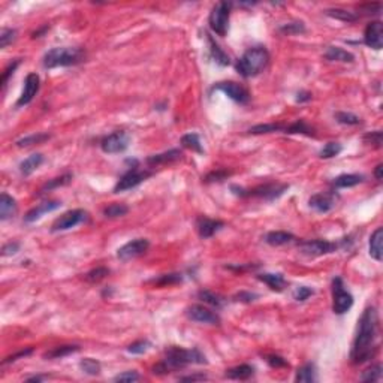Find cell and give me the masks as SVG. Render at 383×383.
Returning <instances> with one entry per match:
<instances>
[{
    "label": "cell",
    "mask_w": 383,
    "mask_h": 383,
    "mask_svg": "<svg viewBox=\"0 0 383 383\" xmlns=\"http://www.w3.org/2000/svg\"><path fill=\"white\" fill-rule=\"evenodd\" d=\"M42 163H44V156L39 153H35L20 163V172L27 177V175L33 174Z\"/></svg>",
    "instance_id": "26"
},
{
    "label": "cell",
    "mask_w": 383,
    "mask_h": 383,
    "mask_svg": "<svg viewBox=\"0 0 383 383\" xmlns=\"http://www.w3.org/2000/svg\"><path fill=\"white\" fill-rule=\"evenodd\" d=\"M313 293H314L313 289H310V287L307 286H299L293 290V299L298 301V302H302V301L308 299Z\"/></svg>",
    "instance_id": "50"
},
{
    "label": "cell",
    "mask_w": 383,
    "mask_h": 383,
    "mask_svg": "<svg viewBox=\"0 0 383 383\" xmlns=\"http://www.w3.org/2000/svg\"><path fill=\"white\" fill-rule=\"evenodd\" d=\"M358 332L353 340L350 361L355 365L370 361L379 349V314L374 307L364 310L359 322Z\"/></svg>",
    "instance_id": "1"
},
{
    "label": "cell",
    "mask_w": 383,
    "mask_h": 383,
    "mask_svg": "<svg viewBox=\"0 0 383 383\" xmlns=\"http://www.w3.org/2000/svg\"><path fill=\"white\" fill-rule=\"evenodd\" d=\"M44 379H45L44 376H33V377H29L27 382H41V380H44Z\"/></svg>",
    "instance_id": "62"
},
{
    "label": "cell",
    "mask_w": 383,
    "mask_h": 383,
    "mask_svg": "<svg viewBox=\"0 0 383 383\" xmlns=\"http://www.w3.org/2000/svg\"><path fill=\"white\" fill-rule=\"evenodd\" d=\"M71 180H72V175H71V174H65V175H62V177L53 178L51 181H48V183L41 189V193H45L47 190H53V189L60 187V186H66V184L71 183Z\"/></svg>",
    "instance_id": "42"
},
{
    "label": "cell",
    "mask_w": 383,
    "mask_h": 383,
    "mask_svg": "<svg viewBox=\"0 0 383 383\" xmlns=\"http://www.w3.org/2000/svg\"><path fill=\"white\" fill-rule=\"evenodd\" d=\"M293 240H295V237L290 232H285V231H273V232H268L265 235V243L273 246V247L285 246V244L292 243Z\"/></svg>",
    "instance_id": "27"
},
{
    "label": "cell",
    "mask_w": 383,
    "mask_h": 383,
    "mask_svg": "<svg viewBox=\"0 0 383 383\" xmlns=\"http://www.w3.org/2000/svg\"><path fill=\"white\" fill-rule=\"evenodd\" d=\"M285 133H304L307 136H313V129L305 123V120H296L289 127H285Z\"/></svg>",
    "instance_id": "36"
},
{
    "label": "cell",
    "mask_w": 383,
    "mask_h": 383,
    "mask_svg": "<svg viewBox=\"0 0 383 383\" xmlns=\"http://www.w3.org/2000/svg\"><path fill=\"white\" fill-rule=\"evenodd\" d=\"M181 144L183 147L189 148L192 151H196L199 154L204 153V148H202V144H201V139H199V135L198 133H187L181 138Z\"/></svg>",
    "instance_id": "33"
},
{
    "label": "cell",
    "mask_w": 383,
    "mask_h": 383,
    "mask_svg": "<svg viewBox=\"0 0 383 383\" xmlns=\"http://www.w3.org/2000/svg\"><path fill=\"white\" fill-rule=\"evenodd\" d=\"M183 280V277H181V274H163V276H160L159 279H154V280H151L154 285H159V286H169V285H177V283H180Z\"/></svg>",
    "instance_id": "46"
},
{
    "label": "cell",
    "mask_w": 383,
    "mask_h": 383,
    "mask_svg": "<svg viewBox=\"0 0 383 383\" xmlns=\"http://www.w3.org/2000/svg\"><path fill=\"white\" fill-rule=\"evenodd\" d=\"M78 350H80V346H59V347L47 352L44 355V358H47V359H59V358L68 356L71 353H75Z\"/></svg>",
    "instance_id": "32"
},
{
    "label": "cell",
    "mask_w": 383,
    "mask_h": 383,
    "mask_svg": "<svg viewBox=\"0 0 383 383\" xmlns=\"http://www.w3.org/2000/svg\"><path fill=\"white\" fill-rule=\"evenodd\" d=\"M129 142H130V135L124 130H117V132L105 136L100 141V148L103 153L117 154V153H123L124 150H127Z\"/></svg>",
    "instance_id": "9"
},
{
    "label": "cell",
    "mask_w": 383,
    "mask_h": 383,
    "mask_svg": "<svg viewBox=\"0 0 383 383\" xmlns=\"http://www.w3.org/2000/svg\"><path fill=\"white\" fill-rule=\"evenodd\" d=\"M343 244H344V241L343 243H332V241H326V240H308V241H302L298 247H299V252L304 256L319 258V256H323V255L334 253Z\"/></svg>",
    "instance_id": "7"
},
{
    "label": "cell",
    "mask_w": 383,
    "mask_h": 383,
    "mask_svg": "<svg viewBox=\"0 0 383 383\" xmlns=\"http://www.w3.org/2000/svg\"><path fill=\"white\" fill-rule=\"evenodd\" d=\"M364 181V177L359 174H343L334 180V186L338 189H346V187H353L358 186Z\"/></svg>",
    "instance_id": "30"
},
{
    "label": "cell",
    "mask_w": 383,
    "mask_h": 383,
    "mask_svg": "<svg viewBox=\"0 0 383 383\" xmlns=\"http://www.w3.org/2000/svg\"><path fill=\"white\" fill-rule=\"evenodd\" d=\"M277 130H285V127L282 124H276V123H270V124H258L253 126L249 132L253 135H261V133H271V132H277Z\"/></svg>",
    "instance_id": "44"
},
{
    "label": "cell",
    "mask_w": 383,
    "mask_h": 383,
    "mask_svg": "<svg viewBox=\"0 0 383 383\" xmlns=\"http://www.w3.org/2000/svg\"><path fill=\"white\" fill-rule=\"evenodd\" d=\"M207 42H208V47H210V54H211L213 60H214L217 65H220V66H228V65H231L229 56L220 48V45H219L210 35H207Z\"/></svg>",
    "instance_id": "21"
},
{
    "label": "cell",
    "mask_w": 383,
    "mask_h": 383,
    "mask_svg": "<svg viewBox=\"0 0 383 383\" xmlns=\"http://www.w3.org/2000/svg\"><path fill=\"white\" fill-rule=\"evenodd\" d=\"M18 250H20V244H18L17 241H11V243L5 244V246L2 247V255H3V256H12V255H15Z\"/></svg>",
    "instance_id": "55"
},
{
    "label": "cell",
    "mask_w": 383,
    "mask_h": 383,
    "mask_svg": "<svg viewBox=\"0 0 383 383\" xmlns=\"http://www.w3.org/2000/svg\"><path fill=\"white\" fill-rule=\"evenodd\" d=\"M17 38V30L14 29H2L0 32V48H6L9 44H12Z\"/></svg>",
    "instance_id": "48"
},
{
    "label": "cell",
    "mask_w": 383,
    "mask_h": 383,
    "mask_svg": "<svg viewBox=\"0 0 383 383\" xmlns=\"http://www.w3.org/2000/svg\"><path fill=\"white\" fill-rule=\"evenodd\" d=\"M343 150V145L340 142H328L319 153V156L322 159H331V157H335L341 153Z\"/></svg>",
    "instance_id": "39"
},
{
    "label": "cell",
    "mask_w": 383,
    "mask_h": 383,
    "mask_svg": "<svg viewBox=\"0 0 383 383\" xmlns=\"http://www.w3.org/2000/svg\"><path fill=\"white\" fill-rule=\"evenodd\" d=\"M80 367L81 370L89 374V376H97L100 374V364L96 361V359H92V358H84L81 362H80Z\"/></svg>",
    "instance_id": "40"
},
{
    "label": "cell",
    "mask_w": 383,
    "mask_h": 383,
    "mask_svg": "<svg viewBox=\"0 0 383 383\" xmlns=\"http://www.w3.org/2000/svg\"><path fill=\"white\" fill-rule=\"evenodd\" d=\"M139 380V374L136 371H124L114 377V382H136Z\"/></svg>",
    "instance_id": "52"
},
{
    "label": "cell",
    "mask_w": 383,
    "mask_h": 383,
    "mask_svg": "<svg viewBox=\"0 0 383 383\" xmlns=\"http://www.w3.org/2000/svg\"><path fill=\"white\" fill-rule=\"evenodd\" d=\"M317 380V371H316V365L313 362H307L302 367L298 368L296 376H295V382H304L311 383Z\"/></svg>",
    "instance_id": "29"
},
{
    "label": "cell",
    "mask_w": 383,
    "mask_h": 383,
    "mask_svg": "<svg viewBox=\"0 0 383 383\" xmlns=\"http://www.w3.org/2000/svg\"><path fill=\"white\" fill-rule=\"evenodd\" d=\"M127 211H129L127 205L115 202V204L108 205V207L103 210V216H105V217H108V219H117V217H123V216H126V214H127Z\"/></svg>",
    "instance_id": "34"
},
{
    "label": "cell",
    "mask_w": 383,
    "mask_h": 383,
    "mask_svg": "<svg viewBox=\"0 0 383 383\" xmlns=\"http://www.w3.org/2000/svg\"><path fill=\"white\" fill-rule=\"evenodd\" d=\"M308 205L317 213H328L337 205V195L334 192L316 193L310 198Z\"/></svg>",
    "instance_id": "16"
},
{
    "label": "cell",
    "mask_w": 383,
    "mask_h": 383,
    "mask_svg": "<svg viewBox=\"0 0 383 383\" xmlns=\"http://www.w3.org/2000/svg\"><path fill=\"white\" fill-rule=\"evenodd\" d=\"M308 100H311V93H310V92H299V93L296 95V102H299V103L308 102Z\"/></svg>",
    "instance_id": "60"
},
{
    "label": "cell",
    "mask_w": 383,
    "mask_h": 383,
    "mask_svg": "<svg viewBox=\"0 0 383 383\" xmlns=\"http://www.w3.org/2000/svg\"><path fill=\"white\" fill-rule=\"evenodd\" d=\"M47 139H50L48 133H36V135H30V136L23 138V139H18L17 145L18 147H29V145H33V144H41Z\"/></svg>",
    "instance_id": "41"
},
{
    "label": "cell",
    "mask_w": 383,
    "mask_h": 383,
    "mask_svg": "<svg viewBox=\"0 0 383 383\" xmlns=\"http://www.w3.org/2000/svg\"><path fill=\"white\" fill-rule=\"evenodd\" d=\"M18 65H20V60H15L12 65H9V66L5 69V72H3V77H2V87H3V89L6 87L9 77H11V75H14V72H15V69L18 68Z\"/></svg>",
    "instance_id": "53"
},
{
    "label": "cell",
    "mask_w": 383,
    "mask_h": 383,
    "mask_svg": "<svg viewBox=\"0 0 383 383\" xmlns=\"http://www.w3.org/2000/svg\"><path fill=\"white\" fill-rule=\"evenodd\" d=\"M108 274H109V270H108V268H105V267H97L95 270L89 271V273L84 276V279H86V282H89V283H97V282L103 280Z\"/></svg>",
    "instance_id": "43"
},
{
    "label": "cell",
    "mask_w": 383,
    "mask_h": 383,
    "mask_svg": "<svg viewBox=\"0 0 383 383\" xmlns=\"http://www.w3.org/2000/svg\"><path fill=\"white\" fill-rule=\"evenodd\" d=\"M382 171H383V165L382 163H379V165L376 166V169H374V177H376L377 180H382L383 178Z\"/></svg>",
    "instance_id": "61"
},
{
    "label": "cell",
    "mask_w": 383,
    "mask_h": 383,
    "mask_svg": "<svg viewBox=\"0 0 383 383\" xmlns=\"http://www.w3.org/2000/svg\"><path fill=\"white\" fill-rule=\"evenodd\" d=\"M60 205H62V204H60L59 201H47V202H42V204H39L38 207L32 208V210L24 216V222H26V223H33V222L39 220L44 214L51 213V211L60 208Z\"/></svg>",
    "instance_id": "19"
},
{
    "label": "cell",
    "mask_w": 383,
    "mask_h": 383,
    "mask_svg": "<svg viewBox=\"0 0 383 383\" xmlns=\"http://www.w3.org/2000/svg\"><path fill=\"white\" fill-rule=\"evenodd\" d=\"M361 11H365V14H379L380 9H382V5L380 3H368V5H362L359 6Z\"/></svg>",
    "instance_id": "57"
},
{
    "label": "cell",
    "mask_w": 383,
    "mask_h": 383,
    "mask_svg": "<svg viewBox=\"0 0 383 383\" xmlns=\"http://www.w3.org/2000/svg\"><path fill=\"white\" fill-rule=\"evenodd\" d=\"M286 184H264V186H259V187H255L252 190H246V189H241V187H237V186H232L231 189L235 195L238 196H256V198H262L265 201H274L277 198H280L285 192L287 190Z\"/></svg>",
    "instance_id": "8"
},
{
    "label": "cell",
    "mask_w": 383,
    "mask_h": 383,
    "mask_svg": "<svg viewBox=\"0 0 383 383\" xmlns=\"http://www.w3.org/2000/svg\"><path fill=\"white\" fill-rule=\"evenodd\" d=\"M382 364L377 362V364L371 365L370 368H367V370L362 373L361 380H362V382H377V380H380V377H382Z\"/></svg>",
    "instance_id": "37"
},
{
    "label": "cell",
    "mask_w": 383,
    "mask_h": 383,
    "mask_svg": "<svg viewBox=\"0 0 383 383\" xmlns=\"http://www.w3.org/2000/svg\"><path fill=\"white\" fill-rule=\"evenodd\" d=\"M280 32L283 35H299V33H304L305 32V26L302 21H293V23H287V24H283L280 27Z\"/></svg>",
    "instance_id": "45"
},
{
    "label": "cell",
    "mask_w": 383,
    "mask_h": 383,
    "mask_svg": "<svg viewBox=\"0 0 383 383\" xmlns=\"http://www.w3.org/2000/svg\"><path fill=\"white\" fill-rule=\"evenodd\" d=\"M255 374V368L249 364H241V365H237L234 368H229L226 370L225 376L228 379H232V380H247L250 379L252 376Z\"/></svg>",
    "instance_id": "24"
},
{
    "label": "cell",
    "mask_w": 383,
    "mask_h": 383,
    "mask_svg": "<svg viewBox=\"0 0 383 383\" xmlns=\"http://www.w3.org/2000/svg\"><path fill=\"white\" fill-rule=\"evenodd\" d=\"M150 247V243L148 240L145 238H136V240H132L129 243H126L124 246H121L118 250H117V258L123 262L126 261H130V259H135L141 255H144Z\"/></svg>",
    "instance_id": "12"
},
{
    "label": "cell",
    "mask_w": 383,
    "mask_h": 383,
    "mask_svg": "<svg viewBox=\"0 0 383 383\" xmlns=\"http://www.w3.org/2000/svg\"><path fill=\"white\" fill-rule=\"evenodd\" d=\"M183 156L181 150H177V148H172V150H168V151H163V153H159V154H153L147 159V165L150 166H159V165H166V163H172V162H177L180 160Z\"/></svg>",
    "instance_id": "20"
},
{
    "label": "cell",
    "mask_w": 383,
    "mask_h": 383,
    "mask_svg": "<svg viewBox=\"0 0 383 383\" xmlns=\"http://www.w3.org/2000/svg\"><path fill=\"white\" fill-rule=\"evenodd\" d=\"M267 358V362H268V365L270 367H273V368H283V367H289V364H287V361L285 358H282V356H279V355H268V356H265Z\"/></svg>",
    "instance_id": "51"
},
{
    "label": "cell",
    "mask_w": 383,
    "mask_h": 383,
    "mask_svg": "<svg viewBox=\"0 0 383 383\" xmlns=\"http://www.w3.org/2000/svg\"><path fill=\"white\" fill-rule=\"evenodd\" d=\"M353 305V296L349 290L344 289L341 277H335L332 280V311L335 314L347 313Z\"/></svg>",
    "instance_id": "6"
},
{
    "label": "cell",
    "mask_w": 383,
    "mask_h": 383,
    "mask_svg": "<svg viewBox=\"0 0 383 383\" xmlns=\"http://www.w3.org/2000/svg\"><path fill=\"white\" fill-rule=\"evenodd\" d=\"M186 316L190 320L198 322V323H207V325H219L220 323V317L216 311H213L204 305H199V304L187 307Z\"/></svg>",
    "instance_id": "14"
},
{
    "label": "cell",
    "mask_w": 383,
    "mask_h": 383,
    "mask_svg": "<svg viewBox=\"0 0 383 383\" xmlns=\"http://www.w3.org/2000/svg\"><path fill=\"white\" fill-rule=\"evenodd\" d=\"M208 377L205 374H192V376H184V377H180L181 382H196V380H207Z\"/></svg>",
    "instance_id": "59"
},
{
    "label": "cell",
    "mask_w": 383,
    "mask_h": 383,
    "mask_svg": "<svg viewBox=\"0 0 383 383\" xmlns=\"http://www.w3.org/2000/svg\"><path fill=\"white\" fill-rule=\"evenodd\" d=\"M190 364H207L205 355L198 349H183L172 346L166 350L165 359L154 365L153 373L154 374H166L172 370H181Z\"/></svg>",
    "instance_id": "2"
},
{
    "label": "cell",
    "mask_w": 383,
    "mask_h": 383,
    "mask_svg": "<svg viewBox=\"0 0 383 383\" xmlns=\"http://www.w3.org/2000/svg\"><path fill=\"white\" fill-rule=\"evenodd\" d=\"M326 15L335 18V20H340V21H344V23H353L358 20V15L355 12H350V11H346V9H340V8H334V9H326L325 11Z\"/></svg>",
    "instance_id": "31"
},
{
    "label": "cell",
    "mask_w": 383,
    "mask_h": 383,
    "mask_svg": "<svg viewBox=\"0 0 383 383\" xmlns=\"http://www.w3.org/2000/svg\"><path fill=\"white\" fill-rule=\"evenodd\" d=\"M87 219V211L84 210H71L66 211L65 214H62L59 219H56V222L51 226L53 232H60V231H68L72 229L75 226H78L80 223H83Z\"/></svg>",
    "instance_id": "10"
},
{
    "label": "cell",
    "mask_w": 383,
    "mask_h": 383,
    "mask_svg": "<svg viewBox=\"0 0 383 383\" xmlns=\"http://www.w3.org/2000/svg\"><path fill=\"white\" fill-rule=\"evenodd\" d=\"M325 59L331 62H341V63H352L355 60V56L349 51H346L341 47H328L325 51Z\"/></svg>",
    "instance_id": "22"
},
{
    "label": "cell",
    "mask_w": 383,
    "mask_h": 383,
    "mask_svg": "<svg viewBox=\"0 0 383 383\" xmlns=\"http://www.w3.org/2000/svg\"><path fill=\"white\" fill-rule=\"evenodd\" d=\"M335 120L340 123V124H344V126H356L361 123V118L352 112H344V111H340V112H335Z\"/></svg>",
    "instance_id": "38"
},
{
    "label": "cell",
    "mask_w": 383,
    "mask_h": 383,
    "mask_svg": "<svg viewBox=\"0 0 383 383\" xmlns=\"http://www.w3.org/2000/svg\"><path fill=\"white\" fill-rule=\"evenodd\" d=\"M270 63V54L264 47H255L247 50L237 63V71L244 78H253L259 75Z\"/></svg>",
    "instance_id": "3"
},
{
    "label": "cell",
    "mask_w": 383,
    "mask_h": 383,
    "mask_svg": "<svg viewBox=\"0 0 383 383\" xmlns=\"http://www.w3.org/2000/svg\"><path fill=\"white\" fill-rule=\"evenodd\" d=\"M198 298H199L201 301H204V302H207V304L216 307V308H220V307L223 305V298H222L220 295L214 293V292H210V290H199V292H198Z\"/></svg>",
    "instance_id": "35"
},
{
    "label": "cell",
    "mask_w": 383,
    "mask_h": 383,
    "mask_svg": "<svg viewBox=\"0 0 383 383\" xmlns=\"http://www.w3.org/2000/svg\"><path fill=\"white\" fill-rule=\"evenodd\" d=\"M223 226H225L223 222H220V220H213V219H208V217H204V216L198 217V220H196V231H198L199 237L204 238V240L211 238V237H213L219 229H222Z\"/></svg>",
    "instance_id": "18"
},
{
    "label": "cell",
    "mask_w": 383,
    "mask_h": 383,
    "mask_svg": "<svg viewBox=\"0 0 383 383\" xmlns=\"http://www.w3.org/2000/svg\"><path fill=\"white\" fill-rule=\"evenodd\" d=\"M258 279H259L261 282H264L267 286L271 289V290H276V292H282L287 285L286 279H285L282 274H271V273H265V274L258 276Z\"/></svg>",
    "instance_id": "28"
},
{
    "label": "cell",
    "mask_w": 383,
    "mask_h": 383,
    "mask_svg": "<svg viewBox=\"0 0 383 383\" xmlns=\"http://www.w3.org/2000/svg\"><path fill=\"white\" fill-rule=\"evenodd\" d=\"M17 213V202L8 193H2L0 196V220H8L14 217Z\"/></svg>",
    "instance_id": "23"
},
{
    "label": "cell",
    "mask_w": 383,
    "mask_h": 383,
    "mask_svg": "<svg viewBox=\"0 0 383 383\" xmlns=\"http://www.w3.org/2000/svg\"><path fill=\"white\" fill-rule=\"evenodd\" d=\"M213 90H217V92H222L225 95L228 96L229 99H232L234 102L240 103V105H246L249 103L250 100V93L246 87H243L241 84L238 83H234V81H223V83H217Z\"/></svg>",
    "instance_id": "11"
},
{
    "label": "cell",
    "mask_w": 383,
    "mask_h": 383,
    "mask_svg": "<svg viewBox=\"0 0 383 383\" xmlns=\"http://www.w3.org/2000/svg\"><path fill=\"white\" fill-rule=\"evenodd\" d=\"M237 301H243V302H252L258 298L256 293H250V292H240L237 296Z\"/></svg>",
    "instance_id": "58"
},
{
    "label": "cell",
    "mask_w": 383,
    "mask_h": 383,
    "mask_svg": "<svg viewBox=\"0 0 383 383\" xmlns=\"http://www.w3.org/2000/svg\"><path fill=\"white\" fill-rule=\"evenodd\" d=\"M229 15H231V3L219 2L217 5H214L208 18L210 29L219 36H226L229 29Z\"/></svg>",
    "instance_id": "5"
},
{
    "label": "cell",
    "mask_w": 383,
    "mask_h": 383,
    "mask_svg": "<svg viewBox=\"0 0 383 383\" xmlns=\"http://www.w3.org/2000/svg\"><path fill=\"white\" fill-rule=\"evenodd\" d=\"M39 84H41V80H39V75L32 72L26 77V81H24V89H23V93L18 97L17 100V106H24V105H29L33 97L36 96V93L39 92Z\"/></svg>",
    "instance_id": "17"
},
{
    "label": "cell",
    "mask_w": 383,
    "mask_h": 383,
    "mask_svg": "<svg viewBox=\"0 0 383 383\" xmlns=\"http://www.w3.org/2000/svg\"><path fill=\"white\" fill-rule=\"evenodd\" d=\"M86 59V54L81 48H53L48 53H45L42 59V65L45 69H54V68H66V66H75L81 63Z\"/></svg>",
    "instance_id": "4"
},
{
    "label": "cell",
    "mask_w": 383,
    "mask_h": 383,
    "mask_svg": "<svg viewBox=\"0 0 383 383\" xmlns=\"http://www.w3.org/2000/svg\"><path fill=\"white\" fill-rule=\"evenodd\" d=\"M150 175H151V172H148V171H139L138 168H132L117 181V184L114 187V193L133 189V187L139 186L142 181H145Z\"/></svg>",
    "instance_id": "13"
},
{
    "label": "cell",
    "mask_w": 383,
    "mask_h": 383,
    "mask_svg": "<svg viewBox=\"0 0 383 383\" xmlns=\"http://www.w3.org/2000/svg\"><path fill=\"white\" fill-rule=\"evenodd\" d=\"M231 175V172H228V171H213L211 174H208L207 177H205V181L207 183H211V181H222V180H225L226 177H229Z\"/></svg>",
    "instance_id": "54"
},
{
    "label": "cell",
    "mask_w": 383,
    "mask_h": 383,
    "mask_svg": "<svg viewBox=\"0 0 383 383\" xmlns=\"http://www.w3.org/2000/svg\"><path fill=\"white\" fill-rule=\"evenodd\" d=\"M33 352V349L32 347H29L27 350H21V352H18L17 355H12V356H8L5 361H3V365H6V364H9V362H15L18 358H24V356H27V355H30Z\"/></svg>",
    "instance_id": "56"
},
{
    "label": "cell",
    "mask_w": 383,
    "mask_h": 383,
    "mask_svg": "<svg viewBox=\"0 0 383 383\" xmlns=\"http://www.w3.org/2000/svg\"><path fill=\"white\" fill-rule=\"evenodd\" d=\"M364 44L373 50H382L383 47V24L382 21H371L367 24L364 32Z\"/></svg>",
    "instance_id": "15"
},
{
    "label": "cell",
    "mask_w": 383,
    "mask_h": 383,
    "mask_svg": "<svg viewBox=\"0 0 383 383\" xmlns=\"http://www.w3.org/2000/svg\"><path fill=\"white\" fill-rule=\"evenodd\" d=\"M382 238H383V229L382 228H377L371 237H370V244H368V249H370V256L380 262L382 261Z\"/></svg>",
    "instance_id": "25"
},
{
    "label": "cell",
    "mask_w": 383,
    "mask_h": 383,
    "mask_svg": "<svg viewBox=\"0 0 383 383\" xmlns=\"http://www.w3.org/2000/svg\"><path fill=\"white\" fill-rule=\"evenodd\" d=\"M150 347H151V343H150V341H147V340H139V341L132 343V344L127 347V352L132 353V355H142V353H145Z\"/></svg>",
    "instance_id": "47"
},
{
    "label": "cell",
    "mask_w": 383,
    "mask_h": 383,
    "mask_svg": "<svg viewBox=\"0 0 383 383\" xmlns=\"http://www.w3.org/2000/svg\"><path fill=\"white\" fill-rule=\"evenodd\" d=\"M382 139L383 135L380 130H374V132H370L364 136V142L368 144V145H373L376 148H380L382 147Z\"/></svg>",
    "instance_id": "49"
}]
</instances>
